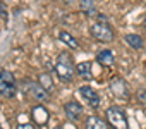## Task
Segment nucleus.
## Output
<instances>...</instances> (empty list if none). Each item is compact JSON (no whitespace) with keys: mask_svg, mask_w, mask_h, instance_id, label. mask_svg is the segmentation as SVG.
Instances as JSON below:
<instances>
[{"mask_svg":"<svg viewBox=\"0 0 146 129\" xmlns=\"http://www.w3.org/2000/svg\"><path fill=\"white\" fill-rule=\"evenodd\" d=\"M55 72L60 78V81H64V83H70L72 81V78H74V66H72L70 55H67V53H60L58 55L57 64H55Z\"/></svg>","mask_w":146,"mask_h":129,"instance_id":"1","label":"nucleus"},{"mask_svg":"<svg viewBox=\"0 0 146 129\" xmlns=\"http://www.w3.org/2000/svg\"><path fill=\"white\" fill-rule=\"evenodd\" d=\"M90 33L95 40L102 41V43H108L113 40V29L108 23H103V21H98L95 24H91L90 28Z\"/></svg>","mask_w":146,"mask_h":129,"instance_id":"2","label":"nucleus"},{"mask_svg":"<svg viewBox=\"0 0 146 129\" xmlns=\"http://www.w3.org/2000/svg\"><path fill=\"white\" fill-rule=\"evenodd\" d=\"M16 79L12 76V72L9 71H0V95L5 98H12L16 95Z\"/></svg>","mask_w":146,"mask_h":129,"instance_id":"3","label":"nucleus"},{"mask_svg":"<svg viewBox=\"0 0 146 129\" xmlns=\"http://www.w3.org/2000/svg\"><path fill=\"white\" fill-rule=\"evenodd\" d=\"M107 120L113 127H120V129L127 127V117H125V112L120 107H115V105L108 107L107 108Z\"/></svg>","mask_w":146,"mask_h":129,"instance_id":"4","label":"nucleus"},{"mask_svg":"<svg viewBox=\"0 0 146 129\" xmlns=\"http://www.w3.org/2000/svg\"><path fill=\"white\" fill-rule=\"evenodd\" d=\"M79 95L83 96V100H84L90 107H93V108H98V107H100V95H98L91 86H81V88H79Z\"/></svg>","mask_w":146,"mask_h":129,"instance_id":"5","label":"nucleus"},{"mask_svg":"<svg viewBox=\"0 0 146 129\" xmlns=\"http://www.w3.org/2000/svg\"><path fill=\"white\" fill-rule=\"evenodd\" d=\"M110 88H112V91H113V95H115L117 98H120V100H129V98H131L129 88H127V84H125V81H124L122 78H115V79L112 81Z\"/></svg>","mask_w":146,"mask_h":129,"instance_id":"6","label":"nucleus"},{"mask_svg":"<svg viewBox=\"0 0 146 129\" xmlns=\"http://www.w3.org/2000/svg\"><path fill=\"white\" fill-rule=\"evenodd\" d=\"M64 110H65L67 119H69V120H72V122H78V120L83 117V107H81L78 102H74V100L69 102V103H65Z\"/></svg>","mask_w":146,"mask_h":129,"instance_id":"7","label":"nucleus"},{"mask_svg":"<svg viewBox=\"0 0 146 129\" xmlns=\"http://www.w3.org/2000/svg\"><path fill=\"white\" fill-rule=\"evenodd\" d=\"M29 93L33 95V98H36L41 103H48L50 102V91L46 88H43L40 83H31L29 86Z\"/></svg>","mask_w":146,"mask_h":129,"instance_id":"8","label":"nucleus"},{"mask_svg":"<svg viewBox=\"0 0 146 129\" xmlns=\"http://www.w3.org/2000/svg\"><path fill=\"white\" fill-rule=\"evenodd\" d=\"M96 60H98V64H102V66H105V67H110V66H113L115 57H113L112 50H108V48H103V50H100V52H98V55H96Z\"/></svg>","mask_w":146,"mask_h":129,"instance_id":"9","label":"nucleus"},{"mask_svg":"<svg viewBox=\"0 0 146 129\" xmlns=\"http://www.w3.org/2000/svg\"><path fill=\"white\" fill-rule=\"evenodd\" d=\"M125 43H127L131 48H134V50H141V48L144 47V41H143V38H141L139 35H136V33L125 35Z\"/></svg>","mask_w":146,"mask_h":129,"instance_id":"10","label":"nucleus"},{"mask_svg":"<svg viewBox=\"0 0 146 129\" xmlns=\"http://www.w3.org/2000/svg\"><path fill=\"white\" fill-rule=\"evenodd\" d=\"M108 124L110 122H105L103 119H100V117H96V115H91V117H88L86 119V127H90V129H107L108 127Z\"/></svg>","mask_w":146,"mask_h":129,"instance_id":"11","label":"nucleus"},{"mask_svg":"<svg viewBox=\"0 0 146 129\" xmlns=\"http://www.w3.org/2000/svg\"><path fill=\"white\" fill-rule=\"evenodd\" d=\"M58 38H60V41H64L69 48H72V50H76L78 47H79V43H78V40L72 36L70 33H67V31H58Z\"/></svg>","mask_w":146,"mask_h":129,"instance_id":"12","label":"nucleus"},{"mask_svg":"<svg viewBox=\"0 0 146 129\" xmlns=\"http://www.w3.org/2000/svg\"><path fill=\"white\" fill-rule=\"evenodd\" d=\"M76 71H78L79 78H83V79H86V81H90V79L93 78V74H91V64H90V62H81V64H78Z\"/></svg>","mask_w":146,"mask_h":129,"instance_id":"13","label":"nucleus"},{"mask_svg":"<svg viewBox=\"0 0 146 129\" xmlns=\"http://www.w3.org/2000/svg\"><path fill=\"white\" fill-rule=\"evenodd\" d=\"M79 9H81L86 16H93V14H96L95 0H79Z\"/></svg>","mask_w":146,"mask_h":129,"instance_id":"14","label":"nucleus"},{"mask_svg":"<svg viewBox=\"0 0 146 129\" xmlns=\"http://www.w3.org/2000/svg\"><path fill=\"white\" fill-rule=\"evenodd\" d=\"M33 117H35V120H36L40 126L48 120V114H46V110H45L43 107H35V108H33Z\"/></svg>","mask_w":146,"mask_h":129,"instance_id":"15","label":"nucleus"},{"mask_svg":"<svg viewBox=\"0 0 146 129\" xmlns=\"http://www.w3.org/2000/svg\"><path fill=\"white\" fill-rule=\"evenodd\" d=\"M38 83H40L43 88H46L48 91L53 90V79H52V76H50L48 72H41L40 78H38Z\"/></svg>","mask_w":146,"mask_h":129,"instance_id":"16","label":"nucleus"},{"mask_svg":"<svg viewBox=\"0 0 146 129\" xmlns=\"http://www.w3.org/2000/svg\"><path fill=\"white\" fill-rule=\"evenodd\" d=\"M143 26L146 28V16H144V19H143Z\"/></svg>","mask_w":146,"mask_h":129,"instance_id":"17","label":"nucleus"},{"mask_svg":"<svg viewBox=\"0 0 146 129\" xmlns=\"http://www.w3.org/2000/svg\"><path fill=\"white\" fill-rule=\"evenodd\" d=\"M65 2H67V4H72V2H74V0H65Z\"/></svg>","mask_w":146,"mask_h":129,"instance_id":"18","label":"nucleus"}]
</instances>
